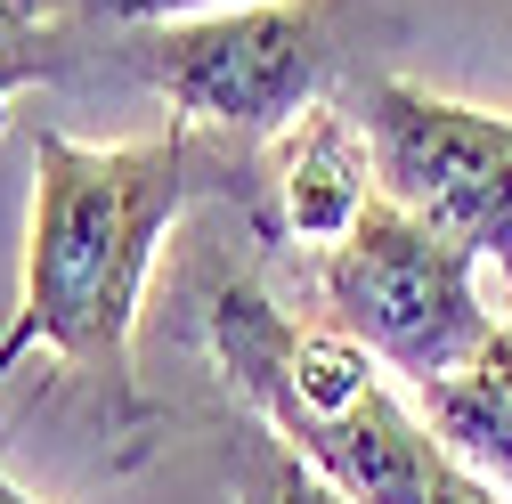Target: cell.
<instances>
[{"mask_svg": "<svg viewBox=\"0 0 512 504\" xmlns=\"http://www.w3.org/2000/svg\"><path fill=\"white\" fill-rule=\"evenodd\" d=\"M25 9H33V17H49V9H57V0H25Z\"/></svg>", "mask_w": 512, "mask_h": 504, "instance_id": "14", "label": "cell"}, {"mask_svg": "<svg viewBox=\"0 0 512 504\" xmlns=\"http://www.w3.org/2000/svg\"><path fill=\"white\" fill-rule=\"evenodd\" d=\"M269 187H277V228L334 252L366 220V204L382 196L374 187V147L358 131V114H342L334 98H317L293 131L269 139Z\"/></svg>", "mask_w": 512, "mask_h": 504, "instance_id": "6", "label": "cell"}, {"mask_svg": "<svg viewBox=\"0 0 512 504\" xmlns=\"http://www.w3.org/2000/svg\"><path fill=\"white\" fill-rule=\"evenodd\" d=\"M423 423L439 431V448L472 464L480 480H496L512 496V293H504V318L488 334V350L464 366V374H447V383L415 391Z\"/></svg>", "mask_w": 512, "mask_h": 504, "instance_id": "7", "label": "cell"}, {"mask_svg": "<svg viewBox=\"0 0 512 504\" xmlns=\"http://www.w3.org/2000/svg\"><path fill=\"white\" fill-rule=\"evenodd\" d=\"M472 269L480 252L439 236L407 204L374 196L366 220L317 261V293L358 350H374L407 391H431L447 374H464L496 334V309L480 301Z\"/></svg>", "mask_w": 512, "mask_h": 504, "instance_id": "3", "label": "cell"}, {"mask_svg": "<svg viewBox=\"0 0 512 504\" xmlns=\"http://www.w3.org/2000/svg\"><path fill=\"white\" fill-rule=\"evenodd\" d=\"M358 131L374 147V187L464 252L504 269L512 293V114L439 98L423 82L374 74L358 98Z\"/></svg>", "mask_w": 512, "mask_h": 504, "instance_id": "5", "label": "cell"}, {"mask_svg": "<svg viewBox=\"0 0 512 504\" xmlns=\"http://www.w3.org/2000/svg\"><path fill=\"white\" fill-rule=\"evenodd\" d=\"M0 504H41V496H25V488H17L9 472H0Z\"/></svg>", "mask_w": 512, "mask_h": 504, "instance_id": "13", "label": "cell"}, {"mask_svg": "<svg viewBox=\"0 0 512 504\" xmlns=\"http://www.w3.org/2000/svg\"><path fill=\"white\" fill-rule=\"evenodd\" d=\"M122 25H171V17H212V9H244V0H98Z\"/></svg>", "mask_w": 512, "mask_h": 504, "instance_id": "10", "label": "cell"}, {"mask_svg": "<svg viewBox=\"0 0 512 504\" xmlns=\"http://www.w3.org/2000/svg\"><path fill=\"white\" fill-rule=\"evenodd\" d=\"M25 358H33V334H25V318H9V326H0V383H9Z\"/></svg>", "mask_w": 512, "mask_h": 504, "instance_id": "12", "label": "cell"}, {"mask_svg": "<svg viewBox=\"0 0 512 504\" xmlns=\"http://www.w3.org/2000/svg\"><path fill=\"white\" fill-rule=\"evenodd\" d=\"M431 504H512L496 480H480L472 464H456V456H447V472H439V488H431Z\"/></svg>", "mask_w": 512, "mask_h": 504, "instance_id": "11", "label": "cell"}, {"mask_svg": "<svg viewBox=\"0 0 512 504\" xmlns=\"http://www.w3.org/2000/svg\"><path fill=\"white\" fill-rule=\"evenodd\" d=\"M139 74L163 90L171 122H212L228 139H277L326 98L334 25L326 0H244L212 17H171L139 33Z\"/></svg>", "mask_w": 512, "mask_h": 504, "instance_id": "4", "label": "cell"}, {"mask_svg": "<svg viewBox=\"0 0 512 504\" xmlns=\"http://www.w3.org/2000/svg\"><path fill=\"white\" fill-rule=\"evenodd\" d=\"M261 504H358V496H342L326 472H309V464L285 448V456L269 464V488H261Z\"/></svg>", "mask_w": 512, "mask_h": 504, "instance_id": "9", "label": "cell"}, {"mask_svg": "<svg viewBox=\"0 0 512 504\" xmlns=\"http://www.w3.org/2000/svg\"><path fill=\"white\" fill-rule=\"evenodd\" d=\"M57 66V41H49V17H33L25 0H0V122H9V98L25 82H41Z\"/></svg>", "mask_w": 512, "mask_h": 504, "instance_id": "8", "label": "cell"}, {"mask_svg": "<svg viewBox=\"0 0 512 504\" xmlns=\"http://www.w3.org/2000/svg\"><path fill=\"white\" fill-rule=\"evenodd\" d=\"M236 155H212L196 122H171L131 147H82L66 131L33 139V228H25V293L17 318L33 350H57L74 374L122 407V423H147L131 326L163 236L196 196L236 187Z\"/></svg>", "mask_w": 512, "mask_h": 504, "instance_id": "1", "label": "cell"}, {"mask_svg": "<svg viewBox=\"0 0 512 504\" xmlns=\"http://www.w3.org/2000/svg\"><path fill=\"white\" fill-rule=\"evenodd\" d=\"M204 334L228 391L261 407L309 472H326L358 504H431L447 472L439 431L382 383V358L342 326H293L252 277H228L204 309Z\"/></svg>", "mask_w": 512, "mask_h": 504, "instance_id": "2", "label": "cell"}]
</instances>
